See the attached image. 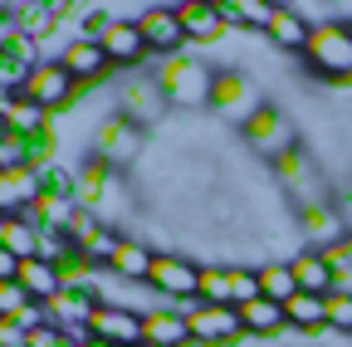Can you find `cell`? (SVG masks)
Listing matches in <instances>:
<instances>
[{
	"label": "cell",
	"mask_w": 352,
	"mask_h": 347,
	"mask_svg": "<svg viewBox=\"0 0 352 347\" xmlns=\"http://www.w3.org/2000/svg\"><path fill=\"white\" fill-rule=\"evenodd\" d=\"M132 20H138V30H142V39H147V49L162 54V59H176V54L191 45L186 30H182V15H176V5H147V10H138Z\"/></svg>",
	"instance_id": "obj_6"
},
{
	"label": "cell",
	"mask_w": 352,
	"mask_h": 347,
	"mask_svg": "<svg viewBox=\"0 0 352 347\" xmlns=\"http://www.w3.org/2000/svg\"><path fill=\"white\" fill-rule=\"evenodd\" d=\"M152 265H157V249L142 245V240H132V235H122L118 249H113V259H108V269H113L118 279H127V284H147Z\"/></svg>",
	"instance_id": "obj_19"
},
{
	"label": "cell",
	"mask_w": 352,
	"mask_h": 347,
	"mask_svg": "<svg viewBox=\"0 0 352 347\" xmlns=\"http://www.w3.org/2000/svg\"><path fill=\"white\" fill-rule=\"evenodd\" d=\"M39 171L34 166H15V171H0V205L6 215H25L34 201H39Z\"/></svg>",
	"instance_id": "obj_20"
},
{
	"label": "cell",
	"mask_w": 352,
	"mask_h": 347,
	"mask_svg": "<svg viewBox=\"0 0 352 347\" xmlns=\"http://www.w3.org/2000/svg\"><path fill=\"white\" fill-rule=\"evenodd\" d=\"M240 323H245V337H259V342H274L289 318H284V303L274 298H254V303H240Z\"/></svg>",
	"instance_id": "obj_21"
},
{
	"label": "cell",
	"mask_w": 352,
	"mask_h": 347,
	"mask_svg": "<svg viewBox=\"0 0 352 347\" xmlns=\"http://www.w3.org/2000/svg\"><path fill=\"white\" fill-rule=\"evenodd\" d=\"M245 142L259 152V157H270V161H279V157H289L298 142H294V127L284 122V113H274V108H264L250 127H245Z\"/></svg>",
	"instance_id": "obj_12"
},
{
	"label": "cell",
	"mask_w": 352,
	"mask_h": 347,
	"mask_svg": "<svg viewBox=\"0 0 352 347\" xmlns=\"http://www.w3.org/2000/svg\"><path fill=\"white\" fill-rule=\"evenodd\" d=\"M347 240H352V221H347Z\"/></svg>",
	"instance_id": "obj_35"
},
{
	"label": "cell",
	"mask_w": 352,
	"mask_h": 347,
	"mask_svg": "<svg viewBox=\"0 0 352 347\" xmlns=\"http://www.w3.org/2000/svg\"><path fill=\"white\" fill-rule=\"evenodd\" d=\"M264 34L289 54H308V45H314V25H308V15L294 10V5H274V20H270Z\"/></svg>",
	"instance_id": "obj_18"
},
{
	"label": "cell",
	"mask_w": 352,
	"mask_h": 347,
	"mask_svg": "<svg viewBox=\"0 0 352 347\" xmlns=\"http://www.w3.org/2000/svg\"><path fill=\"white\" fill-rule=\"evenodd\" d=\"M215 64H206V59H196V54H176V59H166L162 69H157V83H162V93H166V103H176V108H201V103H210V93H215Z\"/></svg>",
	"instance_id": "obj_1"
},
{
	"label": "cell",
	"mask_w": 352,
	"mask_h": 347,
	"mask_svg": "<svg viewBox=\"0 0 352 347\" xmlns=\"http://www.w3.org/2000/svg\"><path fill=\"white\" fill-rule=\"evenodd\" d=\"M186 328H191V347H235L245 337L240 309L230 303H182Z\"/></svg>",
	"instance_id": "obj_2"
},
{
	"label": "cell",
	"mask_w": 352,
	"mask_h": 347,
	"mask_svg": "<svg viewBox=\"0 0 352 347\" xmlns=\"http://www.w3.org/2000/svg\"><path fill=\"white\" fill-rule=\"evenodd\" d=\"M118 113H122L127 122H138V127L162 122V113H166V93H162V83H157V78H132L127 89L118 93Z\"/></svg>",
	"instance_id": "obj_9"
},
{
	"label": "cell",
	"mask_w": 352,
	"mask_h": 347,
	"mask_svg": "<svg viewBox=\"0 0 352 347\" xmlns=\"http://www.w3.org/2000/svg\"><path fill=\"white\" fill-rule=\"evenodd\" d=\"M78 83H83V89H94V83H103L108 78V69H113V59L103 54V45H98V39H83V34H74L69 39V45L54 54Z\"/></svg>",
	"instance_id": "obj_8"
},
{
	"label": "cell",
	"mask_w": 352,
	"mask_h": 347,
	"mask_svg": "<svg viewBox=\"0 0 352 347\" xmlns=\"http://www.w3.org/2000/svg\"><path fill=\"white\" fill-rule=\"evenodd\" d=\"M259 289H264V298H274V303H289V298L298 293L294 265H289V259H264V265H259Z\"/></svg>",
	"instance_id": "obj_26"
},
{
	"label": "cell",
	"mask_w": 352,
	"mask_h": 347,
	"mask_svg": "<svg viewBox=\"0 0 352 347\" xmlns=\"http://www.w3.org/2000/svg\"><path fill=\"white\" fill-rule=\"evenodd\" d=\"M308 64H314L328 83L352 78V20H318L314 45H308Z\"/></svg>",
	"instance_id": "obj_3"
},
{
	"label": "cell",
	"mask_w": 352,
	"mask_h": 347,
	"mask_svg": "<svg viewBox=\"0 0 352 347\" xmlns=\"http://www.w3.org/2000/svg\"><path fill=\"white\" fill-rule=\"evenodd\" d=\"M289 265H294L298 293H318V298H328V293H333L338 274H333V265H328V259H323L318 249H303V254H294Z\"/></svg>",
	"instance_id": "obj_23"
},
{
	"label": "cell",
	"mask_w": 352,
	"mask_h": 347,
	"mask_svg": "<svg viewBox=\"0 0 352 347\" xmlns=\"http://www.w3.org/2000/svg\"><path fill=\"white\" fill-rule=\"evenodd\" d=\"M176 15H182V30H186L191 45H215L220 34H230L226 20H220V10H215V0H182Z\"/></svg>",
	"instance_id": "obj_17"
},
{
	"label": "cell",
	"mask_w": 352,
	"mask_h": 347,
	"mask_svg": "<svg viewBox=\"0 0 352 347\" xmlns=\"http://www.w3.org/2000/svg\"><path fill=\"white\" fill-rule=\"evenodd\" d=\"M50 323L54 328H64V333H88V323H94V313H98V298L88 293V289H64V293H54L50 303Z\"/></svg>",
	"instance_id": "obj_15"
},
{
	"label": "cell",
	"mask_w": 352,
	"mask_h": 347,
	"mask_svg": "<svg viewBox=\"0 0 352 347\" xmlns=\"http://www.w3.org/2000/svg\"><path fill=\"white\" fill-rule=\"evenodd\" d=\"M30 347H78V337L64 333V328H54V323H44V328L30 333Z\"/></svg>",
	"instance_id": "obj_32"
},
{
	"label": "cell",
	"mask_w": 352,
	"mask_h": 347,
	"mask_svg": "<svg viewBox=\"0 0 352 347\" xmlns=\"http://www.w3.org/2000/svg\"><path fill=\"white\" fill-rule=\"evenodd\" d=\"M142 347H191V328H186V313L166 303V309H152L142 313Z\"/></svg>",
	"instance_id": "obj_16"
},
{
	"label": "cell",
	"mask_w": 352,
	"mask_h": 347,
	"mask_svg": "<svg viewBox=\"0 0 352 347\" xmlns=\"http://www.w3.org/2000/svg\"><path fill=\"white\" fill-rule=\"evenodd\" d=\"M284 318H289V328H298V333H328V298H318V293H294L289 303H284Z\"/></svg>",
	"instance_id": "obj_24"
},
{
	"label": "cell",
	"mask_w": 352,
	"mask_h": 347,
	"mask_svg": "<svg viewBox=\"0 0 352 347\" xmlns=\"http://www.w3.org/2000/svg\"><path fill=\"white\" fill-rule=\"evenodd\" d=\"M328 333L352 337V298L347 293H328Z\"/></svg>",
	"instance_id": "obj_31"
},
{
	"label": "cell",
	"mask_w": 352,
	"mask_h": 347,
	"mask_svg": "<svg viewBox=\"0 0 352 347\" xmlns=\"http://www.w3.org/2000/svg\"><path fill=\"white\" fill-rule=\"evenodd\" d=\"M20 284L30 289V298L50 303L54 293H64V279H59V265L54 259H25L20 265Z\"/></svg>",
	"instance_id": "obj_25"
},
{
	"label": "cell",
	"mask_w": 352,
	"mask_h": 347,
	"mask_svg": "<svg viewBox=\"0 0 352 347\" xmlns=\"http://www.w3.org/2000/svg\"><path fill=\"white\" fill-rule=\"evenodd\" d=\"M54 127V113H44L39 103H30L25 93H6L0 98V133H20V137H39Z\"/></svg>",
	"instance_id": "obj_14"
},
{
	"label": "cell",
	"mask_w": 352,
	"mask_h": 347,
	"mask_svg": "<svg viewBox=\"0 0 352 347\" xmlns=\"http://www.w3.org/2000/svg\"><path fill=\"white\" fill-rule=\"evenodd\" d=\"M138 152H142V127L127 122L122 113H108L94 133V157H103L108 166H127Z\"/></svg>",
	"instance_id": "obj_7"
},
{
	"label": "cell",
	"mask_w": 352,
	"mask_h": 347,
	"mask_svg": "<svg viewBox=\"0 0 352 347\" xmlns=\"http://www.w3.org/2000/svg\"><path fill=\"white\" fill-rule=\"evenodd\" d=\"M298 230H303L308 249H333V245H342V240H347V221H342L333 205H323V201L298 205Z\"/></svg>",
	"instance_id": "obj_13"
},
{
	"label": "cell",
	"mask_w": 352,
	"mask_h": 347,
	"mask_svg": "<svg viewBox=\"0 0 352 347\" xmlns=\"http://www.w3.org/2000/svg\"><path fill=\"white\" fill-rule=\"evenodd\" d=\"M88 333L103 337V342H113V347H142V313L122 309V303H98Z\"/></svg>",
	"instance_id": "obj_10"
},
{
	"label": "cell",
	"mask_w": 352,
	"mask_h": 347,
	"mask_svg": "<svg viewBox=\"0 0 352 347\" xmlns=\"http://www.w3.org/2000/svg\"><path fill=\"white\" fill-rule=\"evenodd\" d=\"M230 293H235V309H240V303H254V298H264V289H259V269L230 265Z\"/></svg>",
	"instance_id": "obj_28"
},
{
	"label": "cell",
	"mask_w": 352,
	"mask_h": 347,
	"mask_svg": "<svg viewBox=\"0 0 352 347\" xmlns=\"http://www.w3.org/2000/svg\"><path fill=\"white\" fill-rule=\"evenodd\" d=\"M210 108L220 113V117H230L235 127H250L264 108H270V103H264L259 98V89H254V83L240 74V69H220L215 74V93H210Z\"/></svg>",
	"instance_id": "obj_4"
},
{
	"label": "cell",
	"mask_w": 352,
	"mask_h": 347,
	"mask_svg": "<svg viewBox=\"0 0 352 347\" xmlns=\"http://www.w3.org/2000/svg\"><path fill=\"white\" fill-rule=\"evenodd\" d=\"M0 249H10L20 259H44V230L30 215H6L0 221Z\"/></svg>",
	"instance_id": "obj_22"
},
{
	"label": "cell",
	"mask_w": 352,
	"mask_h": 347,
	"mask_svg": "<svg viewBox=\"0 0 352 347\" xmlns=\"http://www.w3.org/2000/svg\"><path fill=\"white\" fill-rule=\"evenodd\" d=\"M0 347H30V333L15 318H0Z\"/></svg>",
	"instance_id": "obj_33"
},
{
	"label": "cell",
	"mask_w": 352,
	"mask_h": 347,
	"mask_svg": "<svg viewBox=\"0 0 352 347\" xmlns=\"http://www.w3.org/2000/svg\"><path fill=\"white\" fill-rule=\"evenodd\" d=\"M15 166H30V137L0 133V171H15Z\"/></svg>",
	"instance_id": "obj_29"
},
{
	"label": "cell",
	"mask_w": 352,
	"mask_h": 347,
	"mask_svg": "<svg viewBox=\"0 0 352 347\" xmlns=\"http://www.w3.org/2000/svg\"><path fill=\"white\" fill-rule=\"evenodd\" d=\"M103 54L118 64V69H138L152 49H147V39H142V30H138V20H122V15H113L108 20V30H103Z\"/></svg>",
	"instance_id": "obj_11"
},
{
	"label": "cell",
	"mask_w": 352,
	"mask_h": 347,
	"mask_svg": "<svg viewBox=\"0 0 352 347\" xmlns=\"http://www.w3.org/2000/svg\"><path fill=\"white\" fill-rule=\"evenodd\" d=\"M333 293H347V298H352V269H342V274H338V284H333Z\"/></svg>",
	"instance_id": "obj_34"
},
{
	"label": "cell",
	"mask_w": 352,
	"mask_h": 347,
	"mask_svg": "<svg viewBox=\"0 0 352 347\" xmlns=\"http://www.w3.org/2000/svg\"><path fill=\"white\" fill-rule=\"evenodd\" d=\"M20 93H25L30 103H39L44 113H54V117H59V113H64V108L83 93V83H78V78H74L59 59H44V64L30 74V83H25Z\"/></svg>",
	"instance_id": "obj_5"
},
{
	"label": "cell",
	"mask_w": 352,
	"mask_h": 347,
	"mask_svg": "<svg viewBox=\"0 0 352 347\" xmlns=\"http://www.w3.org/2000/svg\"><path fill=\"white\" fill-rule=\"evenodd\" d=\"M30 289L20 284V279H10V284H0V318H20L25 309H30Z\"/></svg>",
	"instance_id": "obj_30"
},
{
	"label": "cell",
	"mask_w": 352,
	"mask_h": 347,
	"mask_svg": "<svg viewBox=\"0 0 352 347\" xmlns=\"http://www.w3.org/2000/svg\"><path fill=\"white\" fill-rule=\"evenodd\" d=\"M201 303H230V309H235L230 265H201Z\"/></svg>",
	"instance_id": "obj_27"
}]
</instances>
